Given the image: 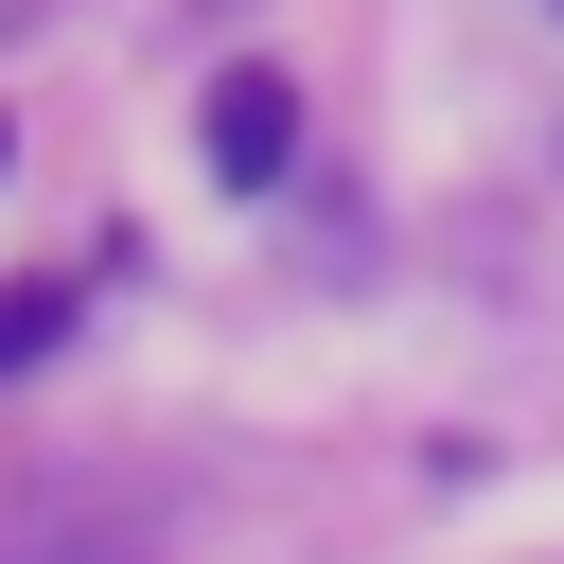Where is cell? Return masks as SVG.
Listing matches in <instances>:
<instances>
[{
    "label": "cell",
    "instance_id": "7a4b0ae2",
    "mask_svg": "<svg viewBox=\"0 0 564 564\" xmlns=\"http://www.w3.org/2000/svg\"><path fill=\"white\" fill-rule=\"evenodd\" d=\"M70 317H88V282H0V388H18V370H35Z\"/></svg>",
    "mask_w": 564,
    "mask_h": 564
},
{
    "label": "cell",
    "instance_id": "6da1fadb",
    "mask_svg": "<svg viewBox=\"0 0 564 564\" xmlns=\"http://www.w3.org/2000/svg\"><path fill=\"white\" fill-rule=\"evenodd\" d=\"M194 141H212V176H229V194H264V176L300 159V88H282V70H212Z\"/></svg>",
    "mask_w": 564,
    "mask_h": 564
}]
</instances>
